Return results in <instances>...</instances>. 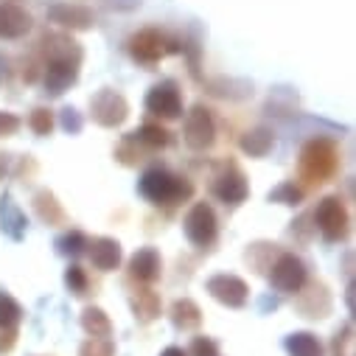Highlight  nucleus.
I'll use <instances>...</instances> for the list:
<instances>
[{"label": "nucleus", "instance_id": "obj_37", "mask_svg": "<svg viewBox=\"0 0 356 356\" xmlns=\"http://www.w3.org/2000/svg\"><path fill=\"white\" fill-rule=\"evenodd\" d=\"M3 174H6V157L0 154V177H3Z\"/></svg>", "mask_w": 356, "mask_h": 356}, {"label": "nucleus", "instance_id": "obj_25", "mask_svg": "<svg viewBox=\"0 0 356 356\" xmlns=\"http://www.w3.org/2000/svg\"><path fill=\"white\" fill-rule=\"evenodd\" d=\"M20 317H23V309H20V303H17L12 295L0 292V325H15V328H17Z\"/></svg>", "mask_w": 356, "mask_h": 356}, {"label": "nucleus", "instance_id": "obj_34", "mask_svg": "<svg viewBox=\"0 0 356 356\" xmlns=\"http://www.w3.org/2000/svg\"><path fill=\"white\" fill-rule=\"evenodd\" d=\"M17 342V328L15 325H0V353H9Z\"/></svg>", "mask_w": 356, "mask_h": 356}, {"label": "nucleus", "instance_id": "obj_31", "mask_svg": "<svg viewBox=\"0 0 356 356\" xmlns=\"http://www.w3.org/2000/svg\"><path fill=\"white\" fill-rule=\"evenodd\" d=\"M59 247H62V252H70V255H79L84 247H87V238H84V233L81 230H70L62 241H59Z\"/></svg>", "mask_w": 356, "mask_h": 356}, {"label": "nucleus", "instance_id": "obj_12", "mask_svg": "<svg viewBox=\"0 0 356 356\" xmlns=\"http://www.w3.org/2000/svg\"><path fill=\"white\" fill-rule=\"evenodd\" d=\"M76 67H79V59H59V56L48 59V65H45V87L54 96L65 93L67 87L76 81Z\"/></svg>", "mask_w": 356, "mask_h": 356}, {"label": "nucleus", "instance_id": "obj_22", "mask_svg": "<svg viewBox=\"0 0 356 356\" xmlns=\"http://www.w3.org/2000/svg\"><path fill=\"white\" fill-rule=\"evenodd\" d=\"M81 328L90 334V337H110V331H113L110 317H107L102 309H96V306H90V309L81 312Z\"/></svg>", "mask_w": 356, "mask_h": 356}, {"label": "nucleus", "instance_id": "obj_1", "mask_svg": "<svg viewBox=\"0 0 356 356\" xmlns=\"http://www.w3.org/2000/svg\"><path fill=\"white\" fill-rule=\"evenodd\" d=\"M140 194H143L152 205H165V208H171V205L186 202V200L194 194V188H191V183L183 180V177H174V174L165 171V168H149V171L140 177Z\"/></svg>", "mask_w": 356, "mask_h": 356}, {"label": "nucleus", "instance_id": "obj_35", "mask_svg": "<svg viewBox=\"0 0 356 356\" xmlns=\"http://www.w3.org/2000/svg\"><path fill=\"white\" fill-rule=\"evenodd\" d=\"M81 121L76 118V110H65V129H79Z\"/></svg>", "mask_w": 356, "mask_h": 356}, {"label": "nucleus", "instance_id": "obj_21", "mask_svg": "<svg viewBox=\"0 0 356 356\" xmlns=\"http://www.w3.org/2000/svg\"><path fill=\"white\" fill-rule=\"evenodd\" d=\"M273 143H275V138H273L270 129H252V132H247V135L241 138V149H244L250 157H264L266 152L273 149Z\"/></svg>", "mask_w": 356, "mask_h": 356}, {"label": "nucleus", "instance_id": "obj_10", "mask_svg": "<svg viewBox=\"0 0 356 356\" xmlns=\"http://www.w3.org/2000/svg\"><path fill=\"white\" fill-rule=\"evenodd\" d=\"M129 51H132V56L138 59V62H157V59H163L165 54H171L174 51V45L160 34V31H140V34H135L132 40H129Z\"/></svg>", "mask_w": 356, "mask_h": 356}, {"label": "nucleus", "instance_id": "obj_27", "mask_svg": "<svg viewBox=\"0 0 356 356\" xmlns=\"http://www.w3.org/2000/svg\"><path fill=\"white\" fill-rule=\"evenodd\" d=\"M115 157H118L124 165H135L138 160H143V157H140V149H138V135H135V132H132V135H127V138L121 140V146H118Z\"/></svg>", "mask_w": 356, "mask_h": 356}, {"label": "nucleus", "instance_id": "obj_26", "mask_svg": "<svg viewBox=\"0 0 356 356\" xmlns=\"http://www.w3.org/2000/svg\"><path fill=\"white\" fill-rule=\"evenodd\" d=\"M79 356H115V345L107 337H90L79 348Z\"/></svg>", "mask_w": 356, "mask_h": 356}, {"label": "nucleus", "instance_id": "obj_36", "mask_svg": "<svg viewBox=\"0 0 356 356\" xmlns=\"http://www.w3.org/2000/svg\"><path fill=\"white\" fill-rule=\"evenodd\" d=\"M160 356H188V353H186L183 348H165Z\"/></svg>", "mask_w": 356, "mask_h": 356}, {"label": "nucleus", "instance_id": "obj_15", "mask_svg": "<svg viewBox=\"0 0 356 356\" xmlns=\"http://www.w3.org/2000/svg\"><path fill=\"white\" fill-rule=\"evenodd\" d=\"M29 29H31V17L20 6H15V3H3V6H0V37L17 40Z\"/></svg>", "mask_w": 356, "mask_h": 356}, {"label": "nucleus", "instance_id": "obj_6", "mask_svg": "<svg viewBox=\"0 0 356 356\" xmlns=\"http://www.w3.org/2000/svg\"><path fill=\"white\" fill-rule=\"evenodd\" d=\"M90 113H93V121L102 127H121L129 115V107H127V99L118 96L115 90H102L90 102Z\"/></svg>", "mask_w": 356, "mask_h": 356}, {"label": "nucleus", "instance_id": "obj_5", "mask_svg": "<svg viewBox=\"0 0 356 356\" xmlns=\"http://www.w3.org/2000/svg\"><path fill=\"white\" fill-rule=\"evenodd\" d=\"M183 227H186L188 241L197 244V247H211V244L216 241V230H219V227H216V216H213L211 205H205V202H197V205L188 211Z\"/></svg>", "mask_w": 356, "mask_h": 356}, {"label": "nucleus", "instance_id": "obj_3", "mask_svg": "<svg viewBox=\"0 0 356 356\" xmlns=\"http://www.w3.org/2000/svg\"><path fill=\"white\" fill-rule=\"evenodd\" d=\"M270 281H273V286H275L278 292H284V295H295V292H300L303 284H306V266H303V261H300L298 255H292V252H281L278 261L273 264Z\"/></svg>", "mask_w": 356, "mask_h": 356}, {"label": "nucleus", "instance_id": "obj_29", "mask_svg": "<svg viewBox=\"0 0 356 356\" xmlns=\"http://www.w3.org/2000/svg\"><path fill=\"white\" fill-rule=\"evenodd\" d=\"M29 127H31L37 135H51V129H54V113L45 110V107H37V110L29 115Z\"/></svg>", "mask_w": 356, "mask_h": 356}, {"label": "nucleus", "instance_id": "obj_20", "mask_svg": "<svg viewBox=\"0 0 356 356\" xmlns=\"http://www.w3.org/2000/svg\"><path fill=\"white\" fill-rule=\"evenodd\" d=\"M286 350H289V356H323L320 339L314 334H309V331L286 337Z\"/></svg>", "mask_w": 356, "mask_h": 356}, {"label": "nucleus", "instance_id": "obj_38", "mask_svg": "<svg viewBox=\"0 0 356 356\" xmlns=\"http://www.w3.org/2000/svg\"><path fill=\"white\" fill-rule=\"evenodd\" d=\"M348 306L353 309V286H348Z\"/></svg>", "mask_w": 356, "mask_h": 356}, {"label": "nucleus", "instance_id": "obj_9", "mask_svg": "<svg viewBox=\"0 0 356 356\" xmlns=\"http://www.w3.org/2000/svg\"><path fill=\"white\" fill-rule=\"evenodd\" d=\"M208 292L227 309H241L247 303V284L238 278V275H213L208 281Z\"/></svg>", "mask_w": 356, "mask_h": 356}, {"label": "nucleus", "instance_id": "obj_30", "mask_svg": "<svg viewBox=\"0 0 356 356\" xmlns=\"http://www.w3.org/2000/svg\"><path fill=\"white\" fill-rule=\"evenodd\" d=\"M65 284L70 286L73 295H84L87 292V275L81 266H67V273H65Z\"/></svg>", "mask_w": 356, "mask_h": 356}, {"label": "nucleus", "instance_id": "obj_24", "mask_svg": "<svg viewBox=\"0 0 356 356\" xmlns=\"http://www.w3.org/2000/svg\"><path fill=\"white\" fill-rule=\"evenodd\" d=\"M26 225V219H23V213L12 205V200H3V205H0V227H6L15 238H20L23 236V227Z\"/></svg>", "mask_w": 356, "mask_h": 356}, {"label": "nucleus", "instance_id": "obj_33", "mask_svg": "<svg viewBox=\"0 0 356 356\" xmlns=\"http://www.w3.org/2000/svg\"><path fill=\"white\" fill-rule=\"evenodd\" d=\"M20 129V118L15 113H3L0 110V138H9Z\"/></svg>", "mask_w": 356, "mask_h": 356}, {"label": "nucleus", "instance_id": "obj_8", "mask_svg": "<svg viewBox=\"0 0 356 356\" xmlns=\"http://www.w3.org/2000/svg\"><path fill=\"white\" fill-rule=\"evenodd\" d=\"M183 135H186V143H188L191 149H197V152L208 149V146L213 143V138H216V127H213L211 113H208L205 107H194V110L186 115V129H183Z\"/></svg>", "mask_w": 356, "mask_h": 356}, {"label": "nucleus", "instance_id": "obj_23", "mask_svg": "<svg viewBox=\"0 0 356 356\" xmlns=\"http://www.w3.org/2000/svg\"><path fill=\"white\" fill-rule=\"evenodd\" d=\"M135 135H138V140H140L143 146H149V149H163V146L171 143V132H168L165 127H160V124H143L140 132H135Z\"/></svg>", "mask_w": 356, "mask_h": 356}, {"label": "nucleus", "instance_id": "obj_7", "mask_svg": "<svg viewBox=\"0 0 356 356\" xmlns=\"http://www.w3.org/2000/svg\"><path fill=\"white\" fill-rule=\"evenodd\" d=\"M146 110L171 121V118H180L183 113V99H180V90L174 87V81H163L157 87H152L149 96H146Z\"/></svg>", "mask_w": 356, "mask_h": 356}, {"label": "nucleus", "instance_id": "obj_17", "mask_svg": "<svg viewBox=\"0 0 356 356\" xmlns=\"http://www.w3.org/2000/svg\"><path fill=\"white\" fill-rule=\"evenodd\" d=\"M132 312L140 323H152L160 317V298L152 289H138L132 295Z\"/></svg>", "mask_w": 356, "mask_h": 356}, {"label": "nucleus", "instance_id": "obj_14", "mask_svg": "<svg viewBox=\"0 0 356 356\" xmlns=\"http://www.w3.org/2000/svg\"><path fill=\"white\" fill-rule=\"evenodd\" d=\"M129 275L143 281V284H152L160 278V255L154 247H140L132 261H129Z\"/></svg>", "mask_w": 356, "mask_h": 356}, {"label": "nucleus", "instance_id": "obj_16", "mask_svg": "<svg viewBox=\"0 0 356 356\" xmlns=\"http://www.w3.org/2000/svg\"><path fill=\"white\" fill-rule=\"evenodd\" d=\"M171 320H174L177 328L191 331V328H200V323H202V312H200V306H197L194 300L183 298V300H177V303L171 306Z\"/></svg>", "mask_w": 356, "mask_h": 356}, {"label": "nucleus", "instance_id": "obj_18", "mask_svg": "<svg viewBox=\"0 0 356 356\" xmlns=\"http://www.w3.org/2000/svg\"><path fill=\"white\" fill-rule=\"evenodd\" d=\"M51 17L62 26H70V29H90L93 26V15L81 6H56V9H51Z\"/></svg>", "mask_w": 356, "mask_h": 356}, {"label": "nucleus", "instance_id": "obj_32", "mask_svg": "<svg viewBox=\"0 0 356 356\" xmlns=\"http://www.w3.org/2000/svg\"><path fill=\"white\" fill-rule=\"evenodd\" d=\"M188 353H191V356H219V345H216L213 339H208V337H197V339L191 342Z\"/></svg>", "mask_w": 356, "mask_h": 356}, {"label": "nucleus", "instance_id": "obj_19", "mask_svg": "<svg viewBox=\"0 0 356 356\" xmlns=\"http://www.w3.org/2000/svg\"><path fill=\"white\" fill-rule=\"evenodd\" d=\"M34 205H37V213L45 225H65V211L51 191H40L34 197Z\"/></svg>", "mask_w": 356, "mask_h": 356}, {"label": "nucleus", "instance_id": "obj_28", "mask_svg": "<svg viewBox=\"0 0 356 356\" xmlns=\"http://www.w3.org/2000/svg\"><path fill=\"white\" fill-rule=\"evenodd\" d=\"M273 202H281V205H300L303 200V191L295 186V183H281L273 194H270Z\"/></svg>", "mask_w": 356, "mask_h": 356}, {"label": "nucleus", "instance_id": "obj_11", "mask_svg": "<svg viewBox=\"0 0 356 356\" xmlns=\"http://www.w3.org/2000/svg\"><path fill=\"white\" fill-rule=\"evenodd\" d=\"M213 194L227 202V205H238L247 200L250 194V186H247V177L236 168V165H227L219 177H216V183H213Z\"/></svg>", "mask_w": 356, "mask_h": 356}, {"label": "nucleus", "instance_id": "obj_4", "mask_svg": "<svg viewBox=\"0 0 356 356\" xmlns=\"http://www.w3.org/2000/svg\"><path fill=\"white\" fill-rule=\"evenodd\" d=\"M317 227L320 233L328 238V241H342L348 236V211L345 205L337 200V197H325L320 205H317Z\"/></svg>", "mask_w": 356, "mask_h": 356}, {"label": "nucleus", "instance_id": "obj_2", "mask_svg": "<svg viewBox=\"0 0 356 356\" xmlns=\"http://www.w3.org/2000/svg\"><path fill=\"white\" fill-rule=\"evenodd\" d=\"M337 171V146L325 138L309 140L300 154V177L309 183H325Z\"/></svg>", "mask_w": 356, "mask_h": 356}, {"label": "nucleus", "instance_id": "obj_13", "mask_svg": "<svg viewBox=\"0 0 356 356\" xmlns=\"http://www.w3.org/2000/svg\"><path fill=\"white\" fill-rule=\"evenodd\" d=\"M87 247H90V261H93L96 270H102V273L118 270V264H121V244L115 238L102 236V238H93V244H87Z\"/></svg>", "mask_w": 356, "mask_h": 356}]
</instances>
